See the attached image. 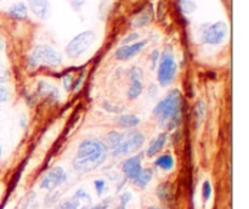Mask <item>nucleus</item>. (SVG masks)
Here are the masks:
<instances>
[{
	"mask_svg": "<svg viewBox=\"0 0 249 209\" xmlns=\"http://www.w3.org/2000/svg\"><path fill=\"white\" fill-rule=\"evenodd\" d=\"M107 155H108V150L102 141L95 138L85 139L78 147L77 155L73 160V168L82 174L92 172L104 164Z\"/></svg>",
	"mask_w": 249,
	"mask_h": 209,
	"instance_id": "f257e3e1",
	"label": "nucleus"
},
{
	"mask_svg": "<svg viewBox=\"0 0 249 209\" xmlns=\"http://www.w3.org/2000/svg\"><path fill=\"white\" fill-rule=\"evenodd\" d=\"M182 109V95L178 89H173L167 94V96L158 102L153 109L156 119L160 128H167L173 130L177 128L181 119Z\"/></svg>",
	"mask_w": 249,
	"mask_h": 209,
	"instance_id": "f03ea898",
	"label": "nucleus"
},
{
	"mask_svg": "<svg viewBox=\"0 0 249 209\" xmlns=\"http://www.w3.org/2000/svg\"><path fill=\"white\" fill-rule=\"evenodd\" d=\"M28 63L32 68L36 67L39 63L56 67L62 63V55L49 45H39L33 49L28 57Z\"/></svg>",
	"mask_w": 249,
	"mask_h": 209,
	"instance_id": "7ed1b4c3",
	"label": "nucleus"
},
{
	"mask_svg": "<svg viewBox=\"0 0 249 209\" xmlns=\"http://www.w3.org/2000/svg\"><path fill=\"white\" fill-rule=\"evenodd\" d=\"M96 39V34L92 31H84L82 33L77 34L66 48V53L70 58H78L84 55Z\"/></svg>",
	"mask_w": 249,
	"mask_h": 209,
	"instance_id": "20e7f679",
	"label": "nucleus"
},
{
	"mask_svg": "<svg viewBox=\"0 0 249 209\" xmlns=\"http://www.w3.org/2000/svg\"><path fill=\"white\" fill-rule=\"evenodd\" d=\"M178 72V65L170 51L165 50L160 57L158 66V82L162 87H168L173 83Z\"/></svg>",
	"mask_w": 249,
	"mask_h": 209,
	"instance_id": "39448f33",
	"label": "nucleus"
},
{
	"mask_svg": "<svg viewBox=\"0 0 249 209\" xmlns=\"http://www.w3.org/2000/svg\"><path fill=\"white\" fill-rule=\"evenodd\" d=\"M143 142H145V136L141 131L136 130V129H131L128 133L124 134V139L121 142V145L112 151V155L114 157H119V156H125L129 153H134L136 151L140 150L142 147Z\"/></svg>",
	"mask_w": 249,
	"mask_h": 209,
	"instance_id": "423d86ee",
	"label": "nucleus"
},
{
	"mask_svg": "<svg viewBox=\"0 0 249 209\" xmlns=\"http://www.w3.org/2000/svg\"><path fill=\"white\" fill-rule=\"evenodd\" d=\"M228 32L229 27L226 22H215V23L204 27L201 34V40L209 45H220L228 36Z\"/></svg>",
	"mask_w": 249,
	"mask_h": 209,
	"instance_id": "0eeeda50",
	"label": "nucleus"
},
{
	"mask_svg": "<svg viewBox=\"0 0 249 209\" xmlns=\"http://www.w3.org/2000/svg\"><path fill=\"white\" fill-rule=\"evenodd\" d=\"M66 179H67V175H66L65 170L61 167H53V169H50L44 175L40 181V187L51 191V190L62 185L66 181Z\"/></svg>",
	"mask_w": 249,
	"mask_h": 209,
	"instance_id": "6e6552de",
	"label": "nucleus"
},
{
	"mask_svg": "<svg viewBox=\"0 0 249 209\" xmlns=\"http://www.w3.org/2000/svg\"><path fill=\"white\" fill-rule=\"evenodd\" d=\"M146 43H147V41L142 40V41H138V43L128 44V45H122L121 48L117 49L116 52H114V56H116L117 60L119 61L130 60L131 57L138 55V53L145 48Z\"/></svg>",
	"mask_w": 249,
	"mask_h": 209,
	"instance_id": "1a4fd4ad",
	"label": "nucleus"
},
{
	"mask_svg": "<svg viewBox=\"0 0 249 209\" xmlns=\"http://www.w3.org/2000/svg\"><path fill=\"white\" fill-rule=\"evenodd\" d=\"M141 162H142V153L133 156V157L128 158V159L123 163L122 169H123V173L125 174V176L128 177V179L134 180L138 176V174L141 172V169H142Z\"/></svg>",
	"mask_w": 249,
	"mask_h": 209,
	"instance_id": "9d476101",
	"label": "nucleus"
},
{
	"mask_svg": "<svg viewBox=\"0 0 249 209\" xmlns=\"http://www.w3.org/2000/svg\"><path fill=\"white\" fill-rule=\"evenodd\" d=\"M28 6L32 12L40 19H46L50 15L49 0H28Z\"/></svg>",
	"mask_w": 249,
	"mask_h": 209,
	"instance_id": "9b49d317",
	"label": "nucleus"
},
{
	"mask_svg": "<svg viewBox=\"0 0 249 209\" xmlns=\"http://www.w3.org/2000/svg\"><path fill=\"white\" fill-rule=\"evenodd\" d=\"M38 89L41 95L53 100V101H57V100L60 99V91H58L57 87L53 84H51V83L46 82V80H40V82H39Z\"/></svg>",
	"mask_w": 249,
	"mask_h": 209,
	"instance_id": "f8f14e48",
	"label": "nucleus"
},
{
	"mask_svg": "<svg viewBox=\"0 0 249 209\" xmlns=\"http://www.w3.org/2000/svg\"><path fill=\"white\" fill-rule=\"evenodd\" d=\"M167 143V134L160 133L157 138H155L153 140H151L150 146L147 148V156L148 157H153L157 153H160L163 150L164 145Z\"/></svg>",
	"mask_w": 249,
	"mask_h": 209,
	"instance_id": "ddd939ff",
	"label": "nucleus"
},
{
	"mask_svg": "<svg viewBox=\"0 0 249 209\" xmlns=\"http://www.w3.org/2000/svg\"><path fill=\"white\" fill-rule=\"evenodd\" d=\"M117 123L124 129H133L140 124V118L135 114H122L117 118Z\"/></svg>",
	"mask_w": 249,
	"mask_h": 209,
	"instance_id": "4468645a",
	"label": "nucleus"
},
{
	"mask_svg": "<svg viewBox=\"0 0 249 209\" xmlns=\"http://www.w3.org/2000/svg\"><path fill=\"white\" fill-rule=\"evenodd\" d=\"M124 139V134L118 133V131H109L106 135V139H105V146H106L107 150H116L121 142Z\"/></svg>",
	"mask_w": 249,
	"mask_h": 209,
	"instance_id": "2eb2a0df",
	"label": "nucleus"
},
{
	"mask_svg": "<svg viewBox=\"0 0 249 209\" xmlns=\"http://www.w3.org/2000/svg\"><path fill=\"white\" fill-rule=\"evenodd\" d=\"M152 176H153L152 169H151V168H143V169H141V172L139 173L138 176L134 179V184H135L138 187L145 189V187L148 185V182L152 180Z\"/></svg>",
	"mask_w": 249,
	"mask_h": 209,
	"instance_id": "dca6fc26",
	"label": "nucleus"
},
{
	"mask_svg": "<svg viewBox=\"0 0 249 209\" xmlns=\"http://www.w3.org/2000/svg\"><path fill=\"white\" fill-rule=\"evenodd\" d=\"M9 14L10 16L16 19H24L27 18V15H28V9H27V5L24 2L19 1L10 6Z\"/></svg>",
	"mask_w": 249,
	"mask_h": 209,
	"instance_id": "f3484780",
	"label": "nucleus"
},
{
	"mask_svg": "<svg viewBox=\"0 0 249 209\" xmlns=\"http://www.w3.org/2000/svg\"><path fill=\"white\" fill-rule=\"evenodd\" d=\"M143 89L142 80H130V85L128 89V97L130 100L138 99Z\"/></svg>",
	"mask_w": 249,
	"mask_h": 209,
	"instance_id": "a211bd4d",
	"label": "nucleus"
},
{
	"mask_svg": "<svg viewBox=\"0 0 249 209\" xmlns=\"http://www.w3.org/2000/svg\"><path fill=\"white\" fill-rule=\"evenodd\" d=\"M156 165L163 170H170L174 167V158L170 155H162L156 160Z\"/></svg>",
	"mask_w": 249,
	"mask_h": 209,
	"instance_id": "6ab92c4d",
	"label": "nucleus"
},
{
	"mask_svg": "<svg viewBox=\"0 0 249 209\" xmlns=\"http://www.w3.org/2000/svg\"><path fill=\"white\" fill-rule=\"evenodd\" d=\"M150 21H151V14L147 11V10H143V11H141L140 14L134 18L133 27H135V28L145 27Z\"/></svg>",
	"mask_w": 249,
	"mask_h": 209,
	"instance_id": "aec40b11",
	"label": "nucleus"
},
{
	"mask_svg": "<svg viewBox=\"0 0 249 209\" xmlns=\"http://www.w3.org/2000/svg\"><path fill=\"white\" fill-rule=\"evenodd\" d=\"M80 201L75 196L70 197V198L65 199V201L60 202L56 209H79Z\"/></svg>",
	"mask_w": 249,
	"mask_h": 209,
	"instance_id": "412c9836",
	"label": "nucleus"
},
{
	"mask_svg": "<svg viewBox=\"0 0 249 209\" xmlns=\"http://www.w3.org/2000/svg\"><path fill=\"white\" fill-rule=\"evenodd\" d=\"M36 207H38V202H36V192H29L23 199L21 209H36Z\"/></svg>",
	"mask_w": 249,
	"mask_h": 209,
	"instance_id": "4be33fe9",
	"label": "nucleus"
},
{
	"mask_svg": "<svg viewBox=\"0 0 249 209\" xmlns=\"http://www.w3.org/2000/svg\"><path fill=\"white\" fill-rule=\"evenodd\" d=\"M195 116H196V125L199 126V124L203 122L204 116H206V104L202 101H198L195 107Z\"/></svg>",
	"mask_w": 249,
	"mask_h": 209,
	"instance_id": "5701e85b",
	"label": "nucleus"
},
{
	"mask_svg": "<svg viewBox=\"0 0 249 209\" xmlns=\"http://www.w3.org/2000/svg\"><path fill=\"white\" fill-rule=\"evenodd\" d=\"M179 6L184 14H192L197 9L194 0H179Z\"/></svg>",
	"mask_w": 249,
	"mask_h": 209,
	"instance_id": "b1692460",
	"label": "nucleus"
},
{
	"mask_svg": "<svg viewBox=\"0 0 249 209\" xmlns=\"http://www.w3.org/2000/svg\"><path fill=\"white\" fill-rule=\"evenodd\" d=\"M157 194H158V197H160V201H164V202L167 201V199L170 197L169 185H168V184L160 185V186L158 187V190H157Z\"/></svg>",
	"mask_w": 249,
	"mask_h": 209,
	"instance_id": "393cba45",
	"label": "nucleus"
},
{
	"mask_svg": "<svg viewBox=\"0 0 249 209\" xmlns=\"http://www.w3.org/2000/svg\"><path fill=\"white\" fill-rule=\"evenodd\" d=\"M142 70L140 67H138V66H134L129 70V79L130 80H142Z\"/></svg>",
	"mask_w": 249,
	"mask_h": 209,
	"instance_id": "a878e982",
	"label": "nucleus"
},
{
	"mask_svg": "<svg viewBox=\"0 0 249 209\" xmlns=\"http://www.w3.org/2000/svg\"><path fill=\"white\" fill-rule=\"evenodd\" d=\"M202 194H203L204 201H208L212 196V185L209 181H206L203 184V189H202Z\"/></svg>",
	"mask_w": 249,
	"mask_h": 209,
	"instance_id": "bb28decb",
	"label": "nucleus"
},
{
	"mask_svg": "<svg viewBox=\"0 0 249 209\" xmlns=\"http://www.w3.org/2000/svg\"><path fill=\"white\" fill-rule=\"evenodd\" d=\"M10 91L6 87H0V104L9 101Z\"/></svg>",
	"mask_w": 249,
	"mask_h": 209,
	"instance_id": "cd10ccee",
	"label": "nucleus"
},
{
	"mask_svg": "<svg viewBox=\"0 0 249 209\" xmlns=\"http://www.w3.org/2000/svg\"><path fill=\"white\" fill-rule=\"evenodd\" d=\"M139 36H140V35H139V33H135V32H134V33H130L128 36H125V38H124L123 40H122V44H123V45H128V44H133L134 41L138 40Z\"/></svg>",
	"mask_w": 249,
	"mask_h": 209,
	"instance_id": "c85d7f7f",
	"label": "nucleus"
},
{
	"mask_svg": "<svg viewBox=\"0 0 249 209\" xmlns=\"http://www.w3.org/2000/svg\"><path fill=\"white\" fill-rule=\"evenodd\" d=\"M102 106H104V108L106 109V111L111 112V113L112 112H113V113H119V112L123 111V108H121V107H116L114 104H111L109 102H107V101H105Z\"/></svg>",
	"mask_w": 249,
	"mask_h": 209,
	"instance_id": "c756f323",
	"label": "nucleus"
},
{
	"mask_svg": "<svg viewBox=\"0 0 249 209\" xmlns=\"http://www.w3.org/2000/svg\"><path fill=\"white\" fill-rule=\"evenodd\" d=\"M95 189H96V192L99 196H101L104 193V191L106 190V182L104 180H96L95 181Z\"/></svg>",
	"mask_w": 249,
	"mask_h": 209,
	"instance_id": "7c9ffc66",
	"label": "nucleus"
},
{
	"mask_svg": "<svg viewBox=\"0 0 249 209\" xmlns=\"http://www.w3.org/2000/svg\"><path fill=\"white\" fill-rule=\"evenodd\" d=\"M158 60H160V51L153 50L152 53H151V68L152 70H155L157 67Z\"/></svg>",
	"mask_w": 249,
	"mask_h": 209,
	"instance_id": "2f4dec72",
	"label": "nucleus"
},
{
	"mask_svg": "<svg viewBox=\"0 0 249 209\" xmlns=\"http://www.w3.org/2000/svg\"><path fill=\"white\" fill-rule=\"evenodd\" d=\"M74 196L77 197V198L79 199V201H87V202L91 201V198H90V196L87 193V192L84 191V190H78V191L75 192Z\"/></svg>",
	"mask_w": 249,
	"mask_h": 209,
	"instance_id": "473e14b6",
	"label": "nucleus"
},
{
	"mask_svg": "<svg viewBox=\"0 0 249 209\" xmlns=\"http://www.w3.org/2000/svg\"><path fill=\"white\" fill-rule=\"evenodd\" d=\"M131 198V194L129 193V192H125V193L122 194V198H121V208L119 209H125L126 204H128V202L130 201Z\"/></svg>",
	"mask_w": 249,
	"mask_h": 209,
	"instance_id": "72a5a7b5",
	"label": "nucleus"
},
{
	"mask_svg": "<svg viewBox=\"0 0 249 209\" xmlns=\"http://www.w3.org/2000/svg\"><path fill=\"white\" fill-rule=\"evenodd\" d=\"M70 2H71V6H72L75 11H79V10H82L85 0H70Z\"/></svg>",
	"mask_w": 249,
	"mask_h": 209,
	"instance_id": "f704fd0d",
	"label": "nucleus"
},
{
	"mask_svg": "<svg viewBox=\"0 0 249 209\" xmlns=\"http://www.w3.org/2000/svg\"><path fill=\"white\" fill-rule=\"evenodd\" d=\"M63 85H65L66 90H70L71 87H72V77L71 75H66L63 78Z\"/></svg>",
	"mask_w": 249,
	"mask_h": 209,
	"instance_id": "c9c22d12",
	"label": "nucleus"
},
{
	"mask_svg": "<svg viewBox=\"0 0 249 209\" xmlns=\"http://www.w3.org/2000/svg\"><path fill=\"white\" fill-rule=\"evenodd\" d=\"M157 92H158L157 85H155V84L150 85V87H148V95H150L151 97H155L156 95H157Z\"/></svg>",
	"mask_w": 249,
	"mask_h": 209,
	"instance_id": "e433bc0d",
	"label": "nucleus"
},
{
	"mask_svg": "<svg viewBox=\"0 0 249 209\" xmlns=\"http://www.w3.org/2000/svg\"><path fill=\"white\" fill-rule=\"evenodd\" d=\"M7 80V77L5 74H1V73H0V84H4L5 82H6Z\"/></svg>",
	"mask_w": 249,
	"mask_h": 209,
	"instance_id": "4c0bfd02",
	"label": "nucleus"
},
{
	"mask_svg": "<svg viewBox=\"0 0 249 209\" xmlns=\"http://www.w3.org/2000/svg\"><path fill=\"white\" fill-rule=\"evenodd\" d=\"M4 46H5V43H4V39L0 36V50H4Z\"/></svg>",
	"mask_w": 249,
	"mask_h": 209,
	"instance_id": "58836bf2",
	"label": "nucleus"
},
{
	"mask_svg": "<svg viewBox=\"0 0 249 209\" xmlns=\"http://www.w3.org/2000/svg\"><path fill=\"white\" fill-rule=\"evenodd\" d=\"M104 208H105V206H102V204H101V206L94 207V208H92V209H104Z\"/></svg>",
	"mask_w": 249,
	"mask_h": 209,
	"instance_id": "ea45409f",
	"label": "nucleus"
},
{
	"mask_svg": "<svg viewBox=\"0 0 249 209\" xmlns=\"http://www.w3.org/2000/svg\"><path fill=\"white\" fill-rule=\"evenodd\" d=\"M1 155H2V147H1V143H0V158H1Z\"/></svg>",
	"mask_w": 249,
	"mask_h": 209,
	"instance_id": "a19ab883",
	"label": "nucleus"
},
{
	"mask_svg": "<svg viewBox=\"0 0 249 209\" xmlns=\"http://www.w3.org/2000/svg\"><path fill=\"white\" fill-rule=\"evenodd\" d=\"M148 209H160V208H158V207H150Z\"/></svg>",
	"mask_w": 249,
	"mask_h": 209,
	"instance_id": "79ce46f5",
	"label": "nucleus"
},
{
	"mask_svg": "<svg viewBox=\"0 0 249 209\" xmlns=\"http://www.w3.org/2000/svg\"><path fill=\"white\" fill-rule=\"evenodd\" d=\"M0 72H1V68H0Z\"/></svg>",
	"mask_w": 249,
	"mask_h": 209,
	"instance_id": "37998d69",
	"label": "nucleus"
},
{
	"mask_svg": "<svg viewBox=\"0 0 249 209\" xmlns=\"http://www.w3.org/2000/svg\"><path fill=\"white\" fill-rule=\"evenodd\" d=\"M0 1H1V0H0Z\"/></svg>",
	"mask_w": 249,
	"mask_h": 209,
	"instance_id": "c03bdc74",
	"label": "nucleus"
}]
</instances>
